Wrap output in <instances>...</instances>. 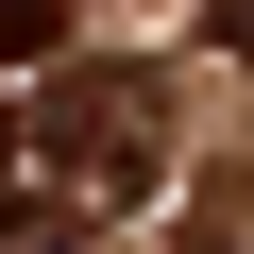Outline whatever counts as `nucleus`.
Returning <instances> with one entry per match:
<instances>
[{
	"label": "nucleus",
	"instance_id": "f257e3e1",
	"mask_svg": "<svg viewBox=\"0 0 254 254\" xmlns=\"http://www.w3.org/2000/svg\"><path fill=\"white\" fill-rule=\"evenodd\" d=\"M153 170H170V136H153V85L85 68V85H51V102H34V187H51V203H85V220H102V203H136Z\"/></svg>",
	"mask_w": 254,
	"mask_h": 254
},
{
	"label": "nucleus",
	"instance_id": "f03ea898",
	"mask_svg": "<svg viewBox=\"0 0 254 254\" xmlns=\"http://www.w3.org/2000/svg\"><path fill=\"white\" fill-rule=\"evenodd\" d=\"M51 34H68V0H0V68H51Z\"/></svg>",
	"mask_w": 254,
	"mask_h": 254
}]
</instances>
